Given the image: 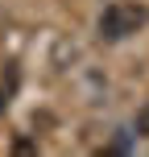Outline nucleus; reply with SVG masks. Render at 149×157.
<instances>
[{
  "label": "nucleus",
  "mask_w": 149,
  "mask_h": 157,
  "mask_svg": "<svg viewBox=\"0 0 149 157\" xmlns=\"http://www.w3.org/2000/svg\"><path fill=\"white\" fill-rule=\"evenodd\" d=\"M133 136H149V103L137 108V120H133Z\"/></svg>",
  "instance_id": "f03ea898"
},
{
  "label": "nucleus",
  "mask_w": 149,
  "mask_h": 157,
  "mask_svg": "<svg viewBox=\"0 0 149 157\" xmlns=\"http://www.w3.org/2000/svg\"><path fill=\"white\" fill-rule=\"evenodd\" d=\"M124 149H133V132H116L108 145V153H124Z\"/></svg>",
  "instance_id": "7ed1b4c3"
},
{
  "label": "nucleus",
  "mask_w": 149,
  "mask_h": 157,
  "mask_svg": "<svg viewBox=\"0 0 149 157\" xmlns=\"http://www.w3.org/2000/svg\"><path fill=\"white\" fill-rule=\"evenodd\" d=\"M149 21V8L137 4V0H116V4H108L100 13V37L104 41H124L133 37L137 29H145Z\"/></svg>",
  "instance_id": "f257e3e1"
}]
</instances>
